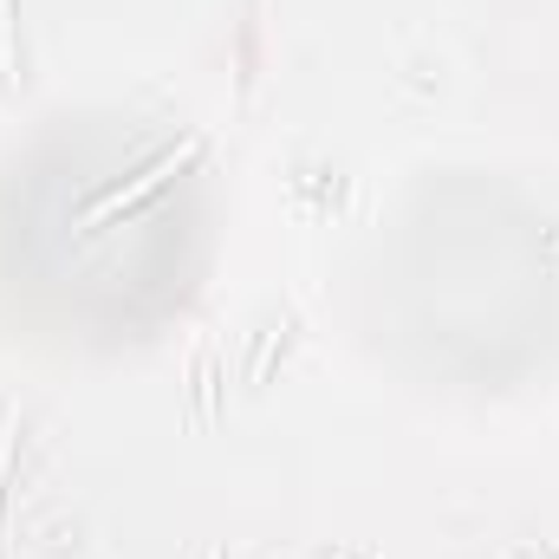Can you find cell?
I'll return each instance as SVG.
<instances>
[{"instance_id":"1","label":"cell","mask_w":559,"mask_h":559,"mask_svg":"<svg viewBox=\"0 0 559 559\" xmlns=\"http://www.w3.org/2000/svg\"><path fill=\"white\" fill-rule=\"evenodd\" d=\"M189 163H202V143H182V150L156 156V163H150L143 176H124V189H111V195H105V202H98V209L85 215V235H105V228H111L118 215H138L143 202H150V195H163V189H169V182H176V176H182Z\"/></svg>"}]
</instances>
